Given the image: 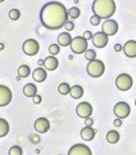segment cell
Returning <instances> with one entry per match:
<instances>
[{"instance_id": "cell-1", "label": "cell", "mask_w": 136, "mask_h": 155, "mask_svg": "<svg viewBox=\"0 0 136 155\" xmlns=\"http://www.w3.org/2000/svg\"><path fill=\"white\" fill-rule=\"evenodd\" d=\"M40 21L48 30H59L68 22V11L62 3L50 2L42 7Z\"/></svg>"}, {"instance_id": "cell-2", "label": "cell", "mask_w": 136, "mask_h": 155, "mask_svg": "<svg viewBox=\"0 0 136 155\" xmlns=\"http://www.w3.org/2000/svg\"><path fill=\"white\" fill-rule=\"evenodd\" d=\"M93 12L101 19H109L116 13L114 0H94Z\"/></svg>"}, {"instance_id": "cell-3", "label": "cell", "mask_w": 136, "mask_h": 155, "mask_svg": "<svg viewBox=\"0 0 136 155\" xmlns=\"http://www.w3.org/2000/svg\"><path fill=\"white\" fill-rule=\"evenodd\" d=\"M86 71H87V74H89L90 76L100 78L101 75L104 74V71H105V65H104L103 61L96 60V58H95L94 61H90L89 64H87Z\"/></svg>"}, {"instance_id": "cell-4", "label": "cell", "mask_w": 136, "mask_h": 155, "mask_svg": "<svg viewBox=\"0 0 136 155\" xmlns=\"http://www.w3.org/2000/svg\"><path fill=\"white\" fill-rule=\"evenodd\" d=\"M71 51L75 53V54H82L87 51V40L84 36H76L72 39L71 43Z\"/></svg>"}, {"instance_id": "cell-5", "label": "cell", "mask_w": 136, "mask_h": 155, "mask_svg": "<svg viewBox=\"0 0 136 155\" xmlns=\"http://www.w3.org/2000/svg\"><path fill=\"white\" fill-rule=\"evenodd\" d=\"M132 84H134V80L128 74H119L117 78H116V87L122 92L131 89Z\"/></svg>"}, {"instance_id": "cell-6", "label": "cell", "mask_w": 136, "mask_h": 155, "mask_svg": "<svg viewBox=\"0 0 136 155\" xmlns=\"http://www.w3.org/2000/svg\"><path fill=\"white\" fill-rule=\"evenodd\" d=\"M22 49L27 56H35L39 53V51H40V44H39V41L35 40V39H27V40L23 43Z\"/></svg>"}, {"instance_id": "cell-7", "label": "cell", "mask_w": 136, "mask_h": 155, "mask_svg": "<svg viewBox=\"0 0 136 155\" xmlns=\"http://www.w3.org/2000/svg\"><path fill=\"white\" fill-rule=\"evenodd\" d=\"M113 113L114 115L119 119H126L131 113V109H130V105L125 101H121V102L116 104V106L113 107Z\"/></svg>"}, {"instance_id": "cell-8", "label": "cell", "mask_w": 136, "mask_h": 155, "mask_svg": "<svg viewBox=\"0 0 136 155\" xmlns=\"http://www.w3.org/2000/svg\"><path fill=\"white\" fill-rule=\"evenodd\" d=\"M101 31L105 32L108 36H113L118 32V23L114 19H105L103 26H101Z\"/></svg>"}, {"instance_id": "cell-9", "label": "cell", "mask_w": 136, "mask_h": 155, "mask_svg": "<svg viewBox=\"0 0 136 155\" xmlns=\"http://www.w3.org/2000/svg\"><path fill=\"white\" fill-rule=\"evenodd\" d=\"M76 114L79 115V118H82V119L90 118L91 114H93V106H91V104H89V102H81V104L77 105Z\"/></svg>"}, {"instance_id": "cell-10", "label": "cell", "mask_w": 136, "mask_h": 155, "mask_svg": "<svg viewBox=\"0 0 136 155\" xmlns=\"http://www.w3.org/2000/svg\"><path fill=\"white\" fill-rule=\"evenodd\" d=\"M13 94L11 88H8L7 85H0V107L3 106H8L12 102Z\"/></svg>"}, {"instance_id": "cell-11", "label": "cell", "mask_w": 136, "mask_h": 155, "mask_svg": "<svg viewBox=\"0 0 136 155\" xmlns=\"http://www.w3.org/2000/svg\"><path fill=\"white\" fill-rule=\"evenodd\" d=\"M68 155H93V153H91V150L87 145L76 143L70 149Z\"/></svg>"}, {"instance_id": "cell-12", "label": "cell", "mask_w": 136, "mask_h": 155, "mask_svg": "<svg viewBox=\"0 0 136 155\" xmlns=\"http://www.w3.org/2000/svg\"><path fill=\"white\" fill-rule=\"evenodd\" d=\"M108 35H107L105 32L103 31H99V32H96L93 35V44L96 47V48H104L108 45Z\"/></svg>"}, {"instance_id": "cell-13", "label": "cell", "mask_w": 136, "mask_h": 155, "mask_svg": "<svg viewBox=\"0 0 136 155\" xmlns=\"http://www.w3.org/2000/svg\"><path fill=\"white\" fill-rule=\"evenodd\" d=\"M33 127H35L37 133H46L50 129V122L46 118H39L36 119Z\"/></svg>"}, {"instance_id": "cell-14", "label": "cell", "mask_w": 136, "mask_h": 155, "mask_svg": "<svg viewBox=\"0 0 136 155\" xmlns=\"http://www.w3.org/2000/svg\"><path fill=\"white\" fill-rule=\"evenodd\" d=\"M123 53L130 58H135L136 57V41L135 40L126 41V44L123 45Z\"/></svg>"}, {"instance_id": "cell-15", "label": "cell", "mask_w": 136, "mask_h": 155, "mask_svg": "<svg viewBox=\"0 0 136 155\" xmlns=\"http://www.w3.org/2000/svg\"><path fill=\"white\" fill-rule=\"evenodd\" d=\"M58 65H59V61L57 60V57L55 56H49V57H46L45 60H44V67H45V70L48 71H54Z\"/></svg>"}, {"instance_id": "cell-16", "label": "cell", "mask_w": 136, "mask_h": 155, "mask_svg": "<svg viewBox=\"0 0 136 155\" xmlns=\"http://www.w3.org/2000/svg\"><path fill=\"white\" fill-rule=\"evenodd\" d=\"M46 76H48V72H46L45 69H42V67H36V69L32 71V78H33L35 81H37V83L45 81Z\"/></svg>"}, {"instance_id": "cell-17", "label": "cell", "mask_w": 136, "mask_h": 155, "mask_svg": "<svg viewBox=\"0 0 136 155\" xmlns=\"http://www.w3.org/2000/svg\"><path fill=\"white\" fill-rule=\"evenodd\" d=\"M80 136L84 141H93L94 137H95V129L93 127H87L86 125V127H84L81 129Z\"/></svg>"}, {"instance_id": "cell-18", "label": "cell", "mask_w": 136, "mask_h": 155, "mask_svg": "<svg viewBox=\"0 0 136 155\" xmlns=\"http://www.w3.org/2000/svg\"><path fill=\"white\" fill-rule=\"evenodd\" d=\"M72 38L70 35V32H62L59 34V36H58V44H59L60 47H68V45H71V43H72Z\"/></svg>"}, {"instance_id": "cell-19", "label": "cell", "mask_w": 136, "mask_h": 155, "mask_svg": "<svg viewBox=\"0 0 136 155\" xmlns=\"http://www.w3.org/2000/svg\"><path fill=\"white\" fill-rule=\"evenodd\" d=\"M23 94H25L26 97H31V98H33V97L37 94V88H36V85L32 84V83L26 84L25 87H23Z\"/></svg>"}, {"instance_id": "cell-20", "label": "cell", "mask_w": 136, "mask_h": 155, "mask_svg": "<svg viewBox=\"0 0 136 155\" xmlns=\"http://www.w3.org/2000/svg\"><path fill=\"white\" fill-rule=\"evenodd\" d=\"M70 94H71L72 98L79 100V98H81V97L84 96V88H82L81 85H73V87H71Z\"/></svg>"}, {"instance_id": "cell-21", "label": "cell", "mask_w": 136, "mask_h": 155, "mask_svg": "<svg viewBox=\"0 0 136 155\" xmlns=\"http://www.w3.org/2000/svg\"><path fill=\"white\" fill-rule=\"evenodd\" d=\"M105 138L109 143H117L119 141V133L117 130H109V132L107 133Z\"/></svg>"}, {"instance_id": "cell-22", "label": "cell", "mask_w": 136, "mask_h": 155, "mask_svg": "<svg viewBox=\"0 0 136 155\" xmlns=\"http://www.w3.org/2000/svg\"><path fill=\"white\" fill-rule=\"evenodd\" d=\"M9 133V123L5 119L0 118V137H5Z\"/></svg>"}, {"instance_id": "cell-23", "label": "cell", "mask_w": 136, "mask_h": 155, "mask_svg": "<svg viewBox=\"0 0 136 155\" xmlns=\"http://www.w3.org/2000/svg\"><path fill=\"white\" fill-rule=\"evenodd\" d=\"M17 74L21 76V78H28L31 74V70H30V67H28L27 65H21L18 67V72Z\"/></svg>"}, {"instance_id": "cell-24", "label": "cell", "mask_w": 136, "mask_h": 155, "mask_svg": "<svg viewBox=\"0 0 136 155\" xmlns=\"http://www.w3.org/2000/svg\"><path fill=\"white\" fill-rule=\"evenodd\" d=\"M70 91H71V87L68 83H60L58 85V92H59L60 94L66 96V94H70Z\"/></svg>"}, {"instance_id": "cell-25", "label": "cell", "mask_w": 136, "mask_h": 155, "mask_svg": "<svg viewBox=\"0 0 136 155\" xmlns=\"http://www.w3.org/2000/svg\"><path fill=\"white\" fill-rule=\"evenodd\" d=\"M80 14H81V12H80V9L77 8V7H72V8L68 9V17L72 18V19L79 18Z\"/></svg>"}, {"instance_id": "cell-26", "label": "cell", "mask_w": 136, "mask_h": 155, "mask_svg": "<svg viewBox=\"0 0 136 155\" xmlns=\"http://www.w3.org/2000/svg\"><path fill=\"white\" fill-rule=\"evenodd\" d=\"M85 58L87 61H94L95 58H96V52L94 51V49H87L86 52H85Z\"/></svg>"}, {"instance_id": "cell-27", "label": "cell", "mask_w": 136, "mask_h": 155, "mask_svg": "<svg viewBox=\"0 0 136 155\" xmlns=\"http://www.w3.org/2000/svg\"><path fill=\"white\" fill-rule=\"evenodd\" d=\"M59 52H60V45L59 44H51L49 47V53L51 56H57V54H59Z\"/></svg>"}, {"instance_id": "cell-28", "label": "cell", "mask_w": 136, "mask_h": 155, "mask_svg": "<svg viewBox=\"0 0 136 155\" xmlns=\"http://www.w3.org/2000/svg\"><path fill=\"white\" fill-rule=\"evenodd\" d=\"M19 17H21V12L18 9H11L9 11V18L13 19V21H17Z\"/></svg>"}, {"instance_id": "cell-29", "label": "cell", "mask_w": 136, "mask_h": 155, "mask_svg": "<svg viewBox=\"0 0 136 155\" xmlns=\"http://www.w3.org/2000/svg\"><path fill=\"white\" fill-rule=\"evenodd\" d=\"M9 155H23L21 146H12L9 149Z\"/></svg>"}, {"instance_id": "cell-30", "label": "cell", "mask_w": 136, "mask_h": 155, "mask_svg": "<svg viewBox=\"0 0 136 155\" xmlns=\"http://www.w3.org/2000/svg\"><path fill=\"white\" fill-rule=\"evenodd\" d=\"M100 21H101V18H100L99 16H96V14H94V16L90 18V23H91L93 26H98L99 23H100Z\"/></svg>"}, {"instance_id": "cell-31", "label": "cell", "mask_w": 136, "mask_h": 155, "mask_svg": "<svg viewBox=\"0 0 136 155\" xmlns=\"http://www.w3.org/2000/svg\"><path fill=\"white\" fill-rule=\"evenodd\" d=\"M66 30L67 31H72V30H73V28H75V25H73V22H72V21H68L67 23H66Z\"/></svg>"}, {"instance_id": "cell-32", "label": "cell", "mask_w": 136, "mask_h": 155, "mask_svg": "<svg viewBox=\"0 0 136 155\" xmlns=\"http://www.w3.org/2000/svg\"><path fill=\"white\" fill-rule=\"evenodd\" d=\"M93 35H94V34L91 32V31H85L84 32V38L86 39V40H90V39H93Z\"/></svg>"}, {"instance_id": "cell-33", "label": "cell", "mask_w": 136, "mask_h": 155, "mask_svg": "<svg viewBox=\"0 0 136 155\" xmlns=\"http://www.w3.org/2000/svg\"><path fill=\"white\" fill-rule=\"evenodd\" d=\"M85 124L87 125V127H91V125L94 124V120L91 119V116H90V118H86V119H85Z\"/></svg>"}, {"instance_id": "cell-34", "label": "cell", "mask_w": 136, "mask_h": 155, "mask_svg": "<svg viewBox=\"0 0 136 155\" xmlns=\"http://www.w3.org/2000/svg\"><path fill=\"white\" fill-rule=\"evenodd\" d=\"M113 125H114V127H121V125H122V119H119V118L114 119V122H113Z\"/></svg>"}, {"instance_id": "cell-35", "label": "cell", "mask_w": 136, "mask_h": 155, "mask_svg": "<svg viewBox=\"0 0 136 155\" xmlns=\"http://www.w3.org/2000/svg\"><path fill=\"white\" fill-rule=\"evenodd\" d=\"M33 104H36V105H39V104H41V97L39 96V94H36L35 97H33Z\"/></svg>"}, {"instance_id": "cell-36", "label": "cell", "mask_w": 136, "mask_h": 155, "mask_svg": "<svg viewBox=\"0 0 136 155\" xmlns=\"http://www.w3.org/2000/svg\"><path fill=\"white\" fill-rule=\"evenodd\" d=\"M114 51L116 52H121V51H123V47L121 45V44H116L114 45Z\"/></svg>"}, {"instance_id": "cell-37", "label": "cell", "mask_w": 136, "mask_h": 155, "mask_svg": "<svg viewBox=\"0 0 136 155\" xmlns=\"http://www.w3.org/2000/svg\"><path fill=\"white\" fill-rule=\"evenodd\" d=\"M31 140L33 142H39V141H40V137H39V136H32Z\"/></svg>"}, {"instance_id": "cell-38", "label": "cell", "mask_w": 136, "mask_h": 155, "mask_svg": "<svg viewBox=\"0 0 136 155\" xmlns=\"http://www.w3.org/2000/svg\"><path fill=\"white\" fill-rule=\"evenodd\" d=\"M37 64L40 65V66H44V60H39V61H37Z\"/></svg>"}, {"instance_id": "cell-39", "label": "cell", "mask_w": 136, "mask_h": 155, "mask_svg": "<svg viewBox=\"0 0 136 155\" xmlns=\"http://www.w3.org/2000/svg\"><path fill=\"white\" fill-rule=\"evenodd\" d=\"M2 49H4V44H3V43H0V51H2Z\"/></svg>"}, {"instance_id": "cell-40", "label": "cell", "mask_w": 136, "mask_h": 155, "mask_svg": "<svg viewBox=\"0 0 136 155\" xmlns=\"http://www.w3.org/2000/svg\"><path fill=\"white\" fill-rule=\"evenodd\" d=\"M3 2H4V0H0V3H3Z\"/></svg>"}, {"instance_id": "cell-41", "label": "cell", "mask_w": 136, "mask_h": 155, "mask_svg": "<svg viewBox=\"0 0 136 155\" xmlns=\"http://www.w3.org/2000/svg\"><path fill=\"white\" fill-rule=\"evenodd\" d=\"M135 106H136V100H135Z\"/></svg>"}]
</instances>
